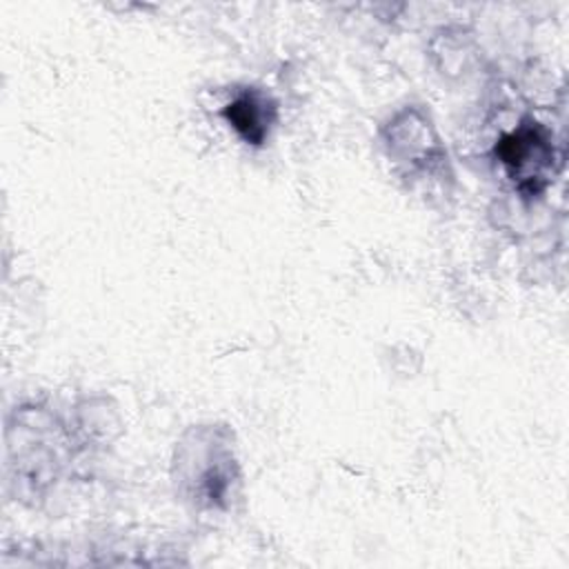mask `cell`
Returning a JSON list of instances; mask_svg holds the SVG:
<instances>
[{"label":"cell","instance_id":"cell-1","mask_svg":"<svg viewBox=\"0 0 569 569\" xmlns=\"http://www.w3.org/2000/svg\"><path fill=\"white\" fill-rule=\"evenodd\" d=\"M496 153L509 176L529 191H538L547 182V173L556 160L547 131L536 124H522L513 133L505 136L496 147Z\"/></svg>","mask_w":569,"mask_h":569},{"label":"cell","instance_id":"cell-2","mask_svg":"<svg viewBox=\"0 0 569 569\" xmlns=\"http://www.w3.org/2000/svg\"><path fill=\"white\" fill-rule=\"evenodd\" d=\"M224 118L231 122V127L247 140L253 144H260L267 136V111H264V102H260L256 96L244 93L238 100H233L231 104H227L224 109Z\"/></svg>","mask_w":569,"mask_h":569}]
</instances>
